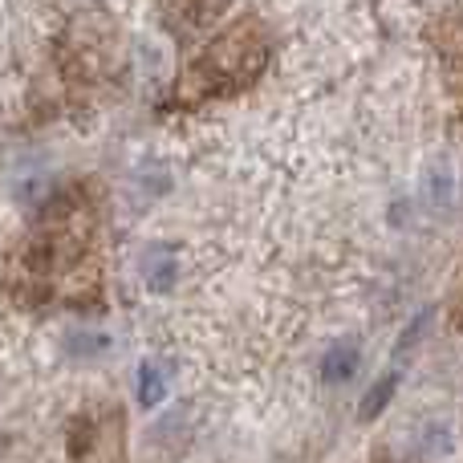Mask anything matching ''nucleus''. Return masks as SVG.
Segmentation results:
<instances>
[{
    "mask_svg": "<svg viewBox=\"0 0 463 463\" xmlns=\"http://www.w3.org/2000/svg\"><path fill=\"white\" fill-rule=\"evenodd\" d=\"M163 394H167V383H163V374L151 366V362H146L143 374H138V402L151 411V407H159V402H163Z\"/></svg>",
    "mask_w": 463,
    "mask_h": 463,
    "instance_id": "nucleus-5",
    "label": "nucleus"
},
{
    "mask_svg": "<svg viewBox=\"0 0 463 463\" xmlns=\"http://www.w3.org/2000/svg\"><path fill=\"white\" fill-rule=\"evenodd\" d=\"M264 65V41L256 37L252 24L228 33L224 41L203 53V61L192 70V81H184V94H224V90H240L256 70Z\"/></svg>",
    "mask_w": 463,
    "mask_h": 463,
    "instance_id": "nucleus-1",
    "label": "nucleus"
},
{
    "mask_svg": "<svg viewBox=\"0 0 463 463\" xmlns=\"http://www.w3.org/2000/svg\"><path fill=\"white\" fill-rule=\"evenodd\" d=\"M358 374V350L354 345H334V350L321 358V378L326 383H350V378Z\"/></svg>",
    "mask_w": 463,
    "mask_h": 463,
    "instance_id": "nucleus-2",
    "label": "nucleus"
},
{
    "mask_svg": "<svg viewBox=\"0 0 463 463\" xmlns=\"http://www.w3.org/2000/svg\"><path fill=\"white\" fill-rule=\"evenodd\" d=\"M394 386H399V378H394V374L378 378V383L370 386V394H366V399H362V419H374V415H383V407L394 399Z\"/></svg>",
    "mask_w": 463,
    "mask_h": 463,
    "instance_id": "nucleus-4",
    "label": "nucleus"
},
{
    "mask_svg": "<svg viewBox=\"0 0 463 463\" xmlns=\"http://www.w3.org/2000/svg\"><path fill=\"white\" fill-rule=\"evenodd\" d=\"M143 277L151 288H171L175 285V256H171V248H151L143 260Z\"/></svg>",
    "mask_w": 463,
    "mask_h": 463,
    "instance_id": "nucleus-3",
    "label": "nucleus"
}]
</instances>
